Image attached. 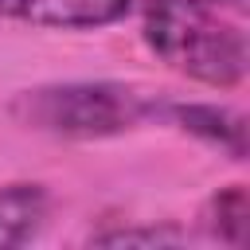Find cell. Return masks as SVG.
<instances>
[{
  "label": "cell",
  "mask_w": 250,
  "mask_h": 250,
  "mask_svg": "<svg viewBox=\"0 0 250 250\" xmlns=\"http://www.w3.org/2000/svg\"><path fill=\"white\" fill-rule=\"evenodd\" d=\"M148 51L184 78L230 90L246 78L242 0H133Z\"/></svg>",
  "instance_id": "cell-1"
},
{
  "label": "cell",
  "mask_w": 250,
  "mask_h": 250,
  "mask_svg": "<svg viewBox=\"0 0 250 250\" xmlns=\"http://www.w3.org/2000/svg\"><path fill=\"white\" fill-rule=\"evenodd\" d=\"M164 105L145 98L141 90L125 82H43L31 90H20L8 102V117L20 129L47 133V137H117L129 133L152 117H160Z\"/></svg>",
  "instance_id": "cell-2"
},
{
  "label": "cell",
  "mask_w": 250,
  "mask_h": 250,
  "mask_svg": "<svg viewBox=\"0 0 250 250\" xmlns=\"http://www.w3.org/2000/svg\"><path fill=\"white\" fill-rule=\"evenodd\" d=\"M129 12L133 0H0L4 20L51 31H94L121 23Z\"/></svg>",
  "instance_id": "cell-3"
},
{
  "label": "cell",
  "mask_w": 250,
  "mask_h": 250,
  "mask_svg": "<svg viewBox=\"0 0 250 250\" xmlns=\"http://www.w3.org/2000/svg\"><path fill=\"white\" fill-rule=\"evenodd\" d=\"M160 117L199 137L203 145L227 152L230 160H246V117L238 109L215 105V102H172L160 109Z\"/></svg>",
  "instance_id": "cell-4"
},
{
  "label": "cell",
  "mask_w": 250,
  "mask_h": 250,
  "mask_svg": "<svg viewBox=\"0 0 250 250\" xmlns=\"http://www.w3.org/2000/svg\"><path fill=\"white\" fill-rule=\"evenodd\" d=\"M51 219V191L35 180L0 184V250L27 246Z\"/></svg>",
  "instance_id": "cell-5"
},
{
  "label": "cell",
  "mask_w": 250,
  "mask_h": 250,
  "mask_svg": "<svg viewBox=\"0 0 250 250\" xmlns=\"http://www.w3.org/2000/svg\"><path fill=\"white\" fill-rule=\"evenodd\" d=\"M199 227H203L207 238H215L223 246H246V230H250V195H246V184L219 188L203 203Z\"/></svg>",
  "instance_id": "cell-6"
},
{
  "label": "cell",
  "mask_w": 250,
  "mask_h": 250,
  "mask_svg": "<svg viewBox=\"0 0 250 250\" xmlns=\"http://www.w3.org/2000/svg\"><path fill=\"white\" fill-rule=\"evenodd\" d=\"M184 234L176 227H117V230H98L90 234V242L98 246H164V242H180Z\"/></svg>",
  "instance_id": "cell-7"
}]
</instances>
